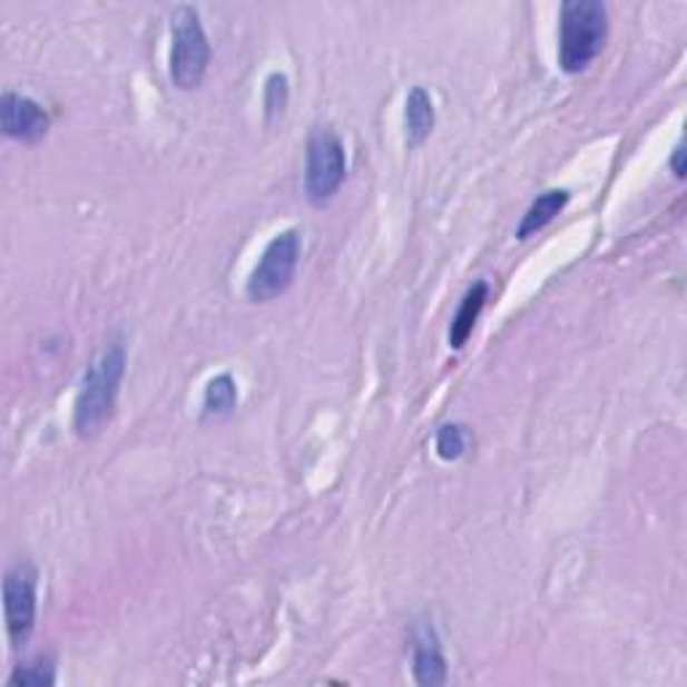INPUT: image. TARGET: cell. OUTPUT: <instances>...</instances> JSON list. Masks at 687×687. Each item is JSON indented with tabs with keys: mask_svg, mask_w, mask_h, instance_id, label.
<instances>
[{
	"mask_svg": "<svg viewBox=\"0 0 687 687\" xmlns=\"http://www.w3.org/2000/svg\"><path fill=\"white\" fill-rule=\"evenodd\" d=\"M610 19L599 0H567L561 6L559 65L565 73H580L605 49Z\"/></svg>",
	"mask_w": 687,
	"mask_h": 687,
	"instance_id": "6da1fadb",
	"label": "cell"
},
{
	"mask_svg": "<svg viewBox=\"0 0 687 687\" xmlns=\"http://www.w3.org/2000/svg\"><path fill=\"white\" fill-rule=\"evenodd\" d=\"M124 371H127V346L121 342L110 344L108 350L91 363L76 398L73 424L78 435H95L97 430L108 422L110 411H114L116 405V398H119Z\"/></svg>",
	"mask_w": 687,
	"mask_h": 687,
	"instance_id": "7a4b0ae2",
	"label": "cell"
},
{
	"mask_svg": "<svg viewBox=\"0 0 687 687\" xmlns=\"http://www.w3.org/2000/svg\"><path fill=\"white\" fill-rule=\"evenodd\" d=\"M209 65V41L202 28L199 11L194 6H178L173 14V51H169V76L183 91L196 89L205 81Z\"/></svg>",
	"mask_w": 687,
	"mask_h": 687,
	"instance_id": "3957f363",
	"label": "cell"
},
{
	"mask_svg": "<svg viewBox=\"0 0 687 687\" xmlns=\"http://www.w3.org/2000/svg\"><path fill=\"white\" fill-rule=\"evenodd\" d=\"M346 178V154L331 129H314L306 140L304 192L314 207L328 205Z\"/></svg>",
	"mask_w": 687,
	"mask_h": 687,
	"instance_id": "277c9868",
	"label": "cell"
},
{
	"mask_svg": "<svg viewBox=\"0 0 687 687\" xmlns=\"http://www.w3.org/2000/svg\"><path fill=\"white\" fill-rule=\"evenodd\" d=\"M301 258V234L296 228L277 234L269 245H266L264 255L255 264V269L247 279V296L253 301H272L291 287L293 277H296Z\"/></svg>",
	"mask_w": 687,
	"mask_h": 687,
	"instance_id": "5b68a950",
	"label": "cell"
},
{
	"mask_svg": "<svg viewBox=\"0 0 687 687\" xmlns=\"http://www.w3.org/2000/svg\"><path fill=\"white\" fill-rule=\"evenodd\" d=\"M36 588L38 572L30 561H19L3 580L6 626H9V637L17 647L28 642L32 628H36Z\"/></svg>",
	"mask_w": 687,
	"mask_h": 687,
	"instance_id": "8992f818",
	"label": "cell"
},
{
	"mask_svg": "<svg viewBox=\"0 0 687 687\" xmlns=\"http://www.w3.org/2000/svg\"><path fill=\"white\" fill-rule=\"evenodd\" d=\"M0 127H3V135L11 137V140L36 143L49 133V114L30 97L17 95V91H3Z\"/></svg>",
	"mask_w": 687,
	"mask_h": 687,
	"instance_id": "52a82bcc",
	"label": "cell"
},
{
	"mask_svg": "<svg viewBox=\"0 0 687 687\" xmlns=\"http://www.w3.org/2000/svg\"><path fill=\"white\" fill-rule=\"evenodd\" d=\"M446 658H443L441 652L435 628L430 624H422L414 634V679L424 687H435L446 683Z\"/></svg>",
	"mask_w": 687,
	"mask_h": 687,
	"instance_id": "ba28073f",
	"label": "cell"
},
{
	"mask_svg": "<svg viewBox=\"0 0 687 687\" xmlns=\"http://www.w3.org/2000/svg\"><path fill=\"white\" fill-rule=\"evenodd\" d=\"M489 298V285L487 283H475L470 287L468 293H464L460 310H457L454 320H451V331H449V342L454 350H462L464 344H468L470 333H473L475 323H479L483 306H487Z\"/></svg>",
	"mask_w": 687,
	"mask_h": 687,
	"instance_id": "9c48e42d",
	"label": "cell"
},
{
	"mask_svg": "<svg viewBox=\"0 0 687 687\" xmlns=\"http://www.w3.org/2000/svg\"><path fill=\"white\" fill-rule=\"evenodd\" d=\"M435 127L433 97L422 87H414L405 97V137L411 146H422Z\"/></svg>",
	"mask_w": 687,
	"mask_h": 687,
	"instance_id": "30bf717a",
	"label": "cell"
},
{
	"mask_svg": "<svg viewBox=\"0 0 687 687\" xmlns=\"http://www.w3.org/2000/svg\"><path fill=\"white\" fill-rule=\"evenodd\" d=\"M567 202H569V192H565V188H551V192L540 194L538 199L529 205L527 215H523V220L519 226V232H516V237L529 239L532 234L542 232V228L551 224L556 215H559L561 209L567 207Z\"/></svg>",
	"mask_w": 687,
	"mask_h": 687,
	"instance_id": "8fae6325",
	"label": "cell"
},
{
	"mask_svg": "<svg viewBox=\"0 0 687 687\" xmlns=\"http://www.w3.org/2000/svg\"><path fill=\"white\" fill-rule=\"evenodd\" d=\"M234 405H237V382H234L232 374H218L209 379L205 390V416H228Z\"/></svg>",
	"mask_w": 687,
	"mask_h": 687,
	"instance_id": "7c38bea8",
	"label": "cell"
},
{
	"mask_svg": "<svg viewBox=\"0 0 687 687\" xmlns=\"http://www.w3.org/2000/svg\"><path fill=\"white\" fill-rule=\"evenodd\" d=\"M9 685L14 687L55 685V664H51V658H36L30 660V664H19L14 674L9 677Z\"/></svg>",
	"mask_w": 687,
	"mask_h": 687,
	"instance_id": "4fadbf2b",
	"label": "cell"
},
{
	"mask_svg": "<svg viewBox=\"0 0 687 687\" xmlns=\"http://www.w3.org/2000/svg\"><path fill=\"white\" fill-rule=\"evenodd\" d=\"M468 449V430L462 424H443L435 435V451L441 460H460Z\"/></svg>",
	"mask_w": 687,
	"mask_h": 687,
	"instance_id": "5bb4252c",
	"label": "cell"
},
{
	"mask_svg": "<svg viewBox=\"0 0 687 687\" xmlns=\"http://www.w3.org/2000/svg\"><path fill=\"white\" fill-rule=\"evenodd\" d=\"M287 97H291V89H287L285 73H272L269 78H266V87H264L266 121L279 119V116L285 114Z\"/></svg>",
	"mask_w": 687,
	"mask_h": 687,
	"instance_id": "9a60e30c",
	"label": "cell"
},
{
	"mask_svg": "<svg viewBox=\"0 0 687 687\" xmlns=\"http://www.w3.org/2000/svg\"><path fill=\"white\" fill-rule=\"evenodd\" d=\"M671 167H674V175H677V178L683 180V178H685V148H683V146H677V148H674Z\"/></svg>",
	"mask_w": 687,
	"mask_h": 687,
	"instance_id": "2e32d148",
	"label": "cell"
}]
</instances>
